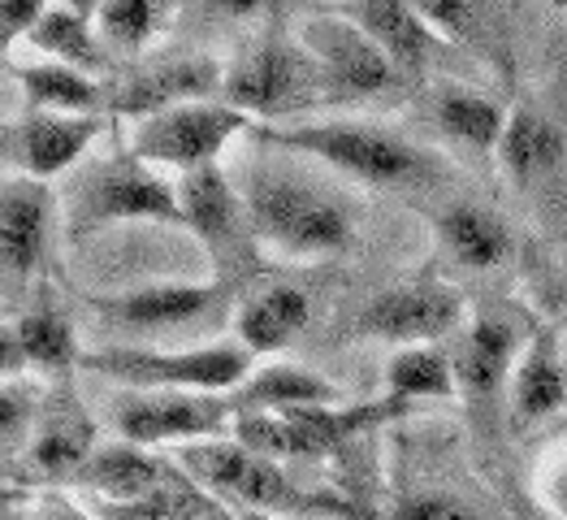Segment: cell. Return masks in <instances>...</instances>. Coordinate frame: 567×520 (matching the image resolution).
Wrapping results in <instances>:
<instances>
[{"label":"cell","instance_id":"cell-1","mask_svg":"<svg viewBox=\"0 0 567 520\" xmlns=\"http://www.w3.org/2000/svg\"><path fill=\"white\" fill-rule=\"evenodd\" d=\"M174 460L204 490L230 499L238 508H260V512H278V517L290 520H378L351 494L299 486L282 460L251 451L247 442H238L235 434L187 442V447L174 451Z\"/></svg>","mask_w":567,"mask_h":520},{"label":"cell","instance_id":"cell-2","mask_svg":"<svg viewBox=\"0 0 567 520\" xmlns=\"http://www.w3.org/2000/svg\"><path fill=\"white\" fill-rule=\"evenodd\" d=\"M122 222L183 226L178 179L169 183L165 170L147 165L131 147L104 161H83L61 191V226L70 238H92Z\"/></svg>","mask_w":567,"mask_h":520},{"label":"cell","instance_id":"cell-3","mask_svg":"<svg viewBox=\"0 0 567 520\" xmlns=\"http://www.w3.org/2000/svg\"><path fill=\"white\" fill-rule=\"evenodd\" d=\"M251 135L269 147L317 156L364 187H412L433 174V156L412 140L369 122H260Z\"/></svg>","mask_w":567,"mask_h":520},{"label":"cell","instance_id":"cell-4","mask_svg":"<svg viewBox=\"0 0 567 520\" xmlns=\"http://www.w3.org/2000/svg\"><path fill=\"white\" fill-rule=\"evenodd\" d=\"M416 404L385 395V399H364V404H308V408H286V412H238L235 434L260 456H274L282 465L299 460H330L355 438L408 417Z\"/></svg>","mask_w":567,"mask_h":520},{"label":"cell","instance_id":"cell-5","mask_svg":"<svg viewBox=\"0 0 567 520\" xmlns=\"http://www.w3.org/2000/svg\"><path fill=\"white\" fill-rule=\"evenodd\" d=\"M221 100L243 109L256 126L260 122H295L326 104V79H321L317 57L308 52L299 35L295 40L269 35V40L243 48L226 65Z\"/></svg>","mask_w":567,"mask_h":520},{"label":"cell","instance_id":"cell-6","mask_svg":"<svg viewBox=\"0 0 567 520\" xmlns=\"http://www.w3.org/2000/svg\"><path fill=\"white\" fill-rule=\"evenodd\" d=\"M243 195H247V213H251L260 247L278 256L317 261V256H338L351 247L355 222L326 191L290 183L282 174H256Z\"/></svg>","mask_w":567,"mask_h":520},{"label":"cell","instance_id":"cell-7","mask_svg":"<svg viewBox=\"0 0 567 520\" xmlns=\"http://www.w3.org/2000/svg\"><path fill=\"white\" fill-rule=\"evenodd\" d=\"M256 351H247L238 338L230 343H199L183 351L161 347H104L83 351V369L117 381L126 390H208L230 395L238 381L256 369Z\"/></svg>","mask_w":567,"mask_h":520},{"label":"cell","instance_id":"cell-8","mask_svg":"<svg viewBox=\"0 0 567 520\" xmlns=\"http://www.w3.org/2000/svg\"><path fill=\"white\" fill-rule=\"evenodd\" d=\"M251 126L256 122L243 109H235L230 100H221V95L187 100V104H174V109L140 118L135 135H131V152L143 156L147 165L169 170L174 179H183V174H195V170L221 165L226 147L238 135H247Z\"/></svg>","mask_w":567,"mask_h":520},{"label":"cell","instance_id":"cell-9","mask_svg":"<svg viewBox=\"0 0 567 520\" xmlns=\"http://www.w3.org/2000/svg\"><path fill=\"white\" fill-rule=\"evenodd\" d=\"M299 40L321 65L326 104H381V100H403L416 88L342 9L303 18Z\"/></svg>","mask_w":567,"mask_h":520},{"label":"cell","instance_id":"cell-10","mask_svg":"<svg viewBox=\"0 0 567 520\" xmlns=\"http://www.w3.org/2000/svg\"><path fill=\"white\" fill-rule=\"evenodd\" d=\"M178 208H183V226L208 252L217 283L235 290L256 274L260 238H256L251 213H247V195L230 183V174L221 165L183 174L178 179Z\"/></svg>","mask_w":567,"mask_h":520},{"label":"cell","instance_id":"cell-11","mask_svg":"<svg viewBox=\"0 0 567 520\" xmlns=\"http://www.w3.org/2000/svg\"><path fill=\"white\" fill-rule=\"evenodd\" d=\"M230 395L208 390H126L113 404V426L143 447H187L235 429Z\"/></svg>","mask_w":567,"mask_h":520},{"label":"cell","instance_id":"cell-12","mask_svg":"<svg viewBox=\"0 0 567 520\" xmlns=\"http://www.w3.org/2000/svg\"><path fill=\"white\" fill-rule=\"evenodd\" d=\"M537 330H542V322L512 299L476 304L460 330V347H455L460 395H468V404H485L498 390H507L512 369Z\"/></svg>","mask_w":567,"mask_h":520},{"label":"cell","instance_id":"cell-13","mask_svg":"<svg viewBox=\"0 0 567 520\" xmlns=\"http://www.w3.org/2000/svg\"><path fill=\"white\" fill-rule=\"evenodd\" d=\"M95 451V426L92 417L79 408L70 395V381H48L40 421L31 429L27 447L4 460L13 469L18 486H74L79 469L92 460Z\"/></svg>","mask_w":567,"mask_h":520},{"label":"cell","instance_id":"cell-14","mask_svg":"<svg viewBox=\"0 0 567 520\" xmlns=\"http://www.w3.org/2000/svg\"><path fill=\"white\" fill-rule=\"evenodd\" d=\"M464 322H468V308L451 286L416 278V283L385 286L381 295H373L355 313L351 330L360 338L412 347V343H442L455 330H464Z\"/></svg>","mask_w":567,"mask_h":520},{"label":"cell","instance_id":"cell-15","mask_svg":"<svg viewBox=\"0 0 567 520\" xmlns=\"http://www.w3.org/2000/svg\"><path fill=\"white\" fill-rule=\"evenodd\" d=\"M109 113H52L31 109L4 122V170L27 179H61L92 156Z\"/></svg>","mask_w":567,"mask_h":520},{"label":"cell","instance_id":"cell-16","mask_svg":"<svg viewBox=\"0 0 567 520\" xmlns=\"http://www.w3.org/2000/svg\"><path fill=\"white\" fill-rule=\"evenodd\" d=\"M230 286L208 278V283H147L122 295H92V313L104 326L131 334H165L204 322L226 304Z\"/></svg>","mask_w":567,"mask_h":520},{"label":"cell","instance_id":"cell-17","mask_svg":"<svg viewBox=\"0 0 567 520\" xmlns=\"http://www.w3.org/2000/svg\"><path fill=\"white\" fill-rule=\"evenodd\" d=\"M61 226V195L48 191L44 179L9 174L0 200V256L4 283L27 286L48 269L52 231Z\"/></svg>","mask_w":567,"mask_h":520},{"label":"cell","instance_id":"cell-18","mask_svg":"<svg viewBox=\"0 0 567 520\" xmlns=\"http://www.w3.org/2000/svg\"><path fill=\"white\" fill-rule=\"evenodd\" d=\"M226 83V65H217L213 57H165V61H147L143 70L109 83V113L113 118H147L187 100H208L221 95Z\"/></svg>","mask_w":567,"mask_h":520},{"label":"cell","instance_id":"cell-19","mask_svg":"<svg viewBox=\"0 0 567 520\" xmlns=\"http://www.w3.org/2000/svg\"><path fill=\"white\" fill-rule=\"evenodd\" d=\"M373 44L412 79L425 83L429 74L455 52V44H446L412 0H347L338 4Z\"/></svg>","mask_w":567,"mask_h":520},{"label":"cell","instance_id":"cell-20","mask_svg":"<svg viewBox=\"0 0 567 520\" xmlns=\"http://www.w3.org/2000/svg\"><path fill=\"white\" fill-rule=\"evenodd\" d=\"M567 408V356L564 338L555 326L528 338V347L520 351L512 381H507V417L516 429H533L555 421Z\"/></svg>","mask_w":567,"mask_h":520},{"label":"cell","instance_id":"cell-21","mask_svg":"<svg viewBox=\"0 0 567 520\" xmlns=\"http://www.w3.org/2000/svg\"><path fill=\"white\" fill-rule=\"evenodd\" d=\"M174 473H178V460L161 456V447L117 438L109 447H95L92 460L74 477V486L87 490L95 503H131V499L161 490Z\"/></svg>","mask_w":567,"mask_h":520},{"label":"cell","instance_id":"cell-22","mask_svg":"<svg viewBox=\"0 0 567 520\" xmlns=\"http://www.w3.org/2000/svg\"><path fill=\"white\" fill-rule=\"evenodd\" d=\"M9 330H13L18 347H22L27 369L44 374V381H70L74 369H83V351H79V338H74V322L65 317V308L52 299L48 286L13 317Z\"/></svg>","mask_w":567,"mask_h":520},{"label":"cell","instance_id":"cell-23","mask_svg":"<svg viewBox=\"0 0 567 520\" xmlns=\"http://www.w3.org/2000/svg\"><path fill=\"white\" fill-rule=\"evenodd\" d=\"M433 235H437V252L451 265L476 269V274L481 269H498L503 261H512V247H516L512 226L498 213L481 208V204H451V208H442L437 222H433Z\"/></svg>","mask_w":567,"mask_h":520},{"label":"cell","instance_id":"cell-24","mask_svg":"<svg viewBox=\"0 0 567 520\" xmlns=\"http://www.w3.org/2000/svg\"><path fill=\"white\" fill-rule=\"evenodd\" d=\"M312 322V299L290 283H274L265 290H251L235 313V338L256 351V356H274L286 343H295Z\"/></svg>","mask_w":567,"mask_h":520},{"label":"cell","instance_id":"cell-25","mask_svg":"<svg viewBox=\"0 0 567 520\" xmlns=\"http://www.w3.org/2000/svg\"><path fill=\"white\" fill-rule=\"evenodd\" d=\"M13 83L22 88L31 109H52V113H109V83L100 74H87L65 61H27L9 65Z\"/></svg>","mask_w":567,"mask_h":520},{"label":"cell","instance_id":"cell-26","mask_svg":"<svg viewBox=\"0 0 567 520\" xmlns=\"http://www.w3.org/2000/svg\"><path fill=\"white\" fill-rule=\"evenodd\" d=\"M22 44H31L40 57L65 61V65H79V70H87V74H100V79L109 74V52H113L109 40L100 35V27H95L92 13L65 4V0L48 4V13L27 31Z\"/></svg>","mask_w":567,"mask_h":520},{"label":"cell","instance_id":"cell-27","mask_svg":"<svg viewBox=\"0 0 567 520\" xmlns=\"http://www.w3.org/2000/svg\"><path fill=\"white\" fill-rule=\"evenodd\" d=\"M564 131L546 113H537L533 104H516L507 113V126H503V140L494 147V156H498L507 179L533 183L564 161Z\"/></svg>","mask_w":567,"mask_h":520},{"label":"cell","instance_id":"cell-28","mask_svg":"<svg viewBox=\"0 0 567 520\" xmlns=\"http://www.w3.org/2000/svg\"><path fill=\"white\" fill-rule=\"evenodd\" d=\"M342 399L338 386L312 369L299 365H265L251 369L247 378L230 390L235 412H286V408H308V404H333Z\"/></svg>","mask_w":567,"mask_h":520},{"label":"cell","instance_id":"cell-29","mask_svg":"<svg viewBox=\"0 0 567 520\" xmlns=\"http://www.w3.org/2000/svg\"><path fill=\"white\" fill-rule=\"evenodd\" d=\"M429 113H433V122L446 140L464 143L473 152H494L512 109H503L494 95L473 92L464 83H442L429 100Z\"/></svg>","mask_w":567,"mask_h":520},{"label":"cell","instance_id":"cell-30","mask_svg":"<svg viewBox=\"0 0 567 520\" xmlns=\"http://www.w3.org/2000/svg\"><path fill=\"white\" fill-rule=\"evenodd\" d=\"M385 395H399L408 404L425 399H455L460 395V374L455 356H446L437 343H412L399 347L385 365Z\"/></svg>","mask_w":567,"mask_h":520},{"label":"cell","instance_id":"cell-31","mask_svg":"<svg viewBox=\"0 0 567 520\" xmlns=\"http://www.w3.org/2000/svg\"><path fill=\"white\" fill-rule=\"evenodd\" d=\"M169 13H174V0H104L95 13V27L109 48L140 52L169 27Z\"/></svg>","mask_w":567,"mask_h":520},{"label":"cell","instance_id":"cell-32","mask_svg":"<svg viewBox=\"0 0 567 520\" xmlns=\"http://www.w3.org/2000/svg\"><path fill=\"white\" fill-rule=\"evenodd\" d=\"M412 4L421 9V18L446 44L464 48L473 57H485L489 27H485V13H481L476 0H412Z\"/></svg>","mask_w":567,"mask_h":520},{"label":"cell","instance_id":"cell-33","mask_svg":"<svg viewBox=\"0 0 567 520\" xmlns=\"http://www.w3.org/2000/svg\"><path fill=\"white\" fill-rule=\"evenodd\" d=\"M48 381L44 390L31 386L27 378H4V390H0V429H4V460L18 456L31 438V429L40 421V408H44Z\"/></svg>","mask_w":567,"mask_h":520},{"label":"cell","instance_id":"cell-34","mask_svg":"<svg viewBox=\"0 0 567 520\" xmlns=\"http://www.w3.org/2000/svg\"><path fill=\"white\" fill-rule=\"evenodd\" d=\"M533 503L550 517L567 520V442H555L542 456V465L533 473Z\"/></svg>","mask_w":567,"mask_h":520},{"label":"cell","instance_id":"cell-35","mask_svg":"<svg viewBox=\"0 0 567 520\" xmlns=\"http://www.w3.org/2000/svg\"><path fill=\"white\" fill-rule=\"evenodd\" d=\"M390 520H481L473 512V503L455 499V494H442V490H421V494H403Z\"/></svg>","mask_w":567,"mask_h":520},{"label":"cell","instance_id":"cell-36","mask_svg":"<svg viewBox=\"0 0 567 520\" xmlns=\"http://www.w3.org/2000/svg\"><path fill=\"white\" fill-rule=\"evenodd\" d=\"M22 520H95L65 486H31V503Z\"/></svg>","mask_w":567,"mask_h":520},{"label":"cell","instance_id":"cell-37","mask_svg":"<svg viewBox=\"0 0 567 520\" xmlns=\"http://www.w3.org/2000/svg\"><path fill=\"white\" fill-rule=\"evenodd\" d=\"M48 13V0H0V40H4V52L9 44H22L27 31Z\"/></svg>","mask_w":567,"mask_h":520},{"label":"cell","instance_id":"cell-38","mask_svg":"<svg viewBox=\"0 0 567 520\" xmlns=\"http://www.w3.org/2000/svg\"><path fill=\"white\" fill-rule=\"evenodd\" d=\"M265 4L269 0H199V9L213 18H256Z\"/></svg>","mask_w":567,"mask_h":520},{"label":"cell","instance_id":"cell-39","mask_svg":"<svg viewBox=\"0 0 567 520\" xmlns=\"http://www.w3.org/2000/svg\"><path fill=\"white\" fill-rule=\"evenodd\" d=\"M226 503H230V499H226ZM238 517L243 520H290V517H278V512H260V508H238Z\"/></svg>","mask_w":567,"mask_h":520},{"label":"cell","instance_id":"cell-40","mask_svg":"<svg viewBox=\"0 0 567 520\" xmlns=\"http://www.w3.org/2000/svg\"><path fill=\"white\" fill-rule=\"evenodd\" d=\"M65 4H74V9H83V13H100V4H104V0H65Z\"/></svg>","mask_w":567,"mask_h":520},{"label":"cell","instance_id":"cell-41","mask_svg":"<svg viewBox=\"0 0 567 520\" xmlns=\"http://www.w3.org/2000/svg\"><path fill=\"white\" fill-rule=\"evenodd\" d=\"M550 299H555V304H559V308L567 313V278L559 286H555V295H550Z\"/></svg>","mask_w":567,"mask_h":520},{"label":"cell","instance_id":"cell-42","mask_svg":"<svg viewBox=\"0 0 567 520\" xmlns=\"http://www.w3.org/2000/svg\"><path fill=\"white\" fill-rule=\"evenodd\" d=\"M524 520H559V517H550V512H542V508H537V503H533V508H528V512H524Z\"/></svg>","mask_w":567,"mask_h":520},{"label":"cell","instance_id":"cell-43","mask_svg":"<svg viewBox=\"0 0 567 520\" xmlns=\"http://www.w3.org/2000/svg\"><path fill=\"white\" fill-rule=\"evenodd\" d=\"M550 4H555V9H564V13H567V0H550Z\"/></svg>","mask_w":567,"mask_h":520}]
</instances>
